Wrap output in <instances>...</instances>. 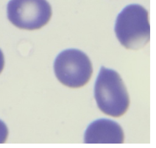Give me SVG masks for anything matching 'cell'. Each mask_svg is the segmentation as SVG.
Wrapping results in <instances>:
<instances>
[{
    "label": "cell",
    "instance_id": "cell-3",
    "mask_svg": "<svg viewBox=\"0 0 156 148\" xmlns=\"http://www.w3.org/2000/svg\"><path fill=\"white\" fill-rule=\"evenodd\" d=\"M54 71L62 84L70 88H80L90 81L93 67L86 54L79 49H69L57 56Z\"/></svg>",
    "mask_w": 156,
    "mask_h": 148
},
{
    "label": "cell",
    "instance_id": "cell-1",
    "mask_svg": "<svg viewBox=\"0 0 156 148\" xmlns=\"http://www.w3.org/2000/svg\"><path fill=\"white\" fill-rule=\"evenodd\" d=\"M94 97L99 108L113 117H122L130 106V97L118 72L102 67L94 86Z\"/></svg>",
    "mask_w": 156,
    "mask_h": 148
},
{
    "label": "cell",
    "instance_id": "cell-2",
    "mask_svg": "<svg viewBox=\"0 0 156 148\" xmlns=\"http://www.w3.org/2000/svg\"><path fill=\"white\" fill-rule=\"evenodd\" d=\"M115 33L119 42L128 49H141L150 41L148 11L139 5H130L117 16Z\"/></svg>",
    "mask_w": 156,
    "mask_h": 148
},
{
    "label": "cell",
    "instance_id": "cell-6",
    "mask_svg": "<svg viewBox=\"0 0 156 148\" xmlns=\"http://www.w3.org/2000/svg\"><path fill=\"white\" fill-rule=\"evenodd\" d=\"M8 136V129L4 122L0 119V144H4Z\"/></svg>",
    "mask_w": 156,
    "mask_h": 148
},
{
    "label": "cell",
    "instance_id": "cell-5",
    "mask_svg": "<svg viewBox=\"0 0 156 148\" xmlns=\"http://www.w3.org/2000/svg\"><path fill=\"white\" fill-rule=\"evenodd\" d=\"M125 135L118 123L98 119L89 125L85 133L86 144H123Z\"/></svg>",
    "mask_w": 156,
    "mask_h": 148
},
{
    "label": "cell",
    "instance_id": "cell-4",
    "mask_svg": "<svg viewBox=\"0 0 156 148\" xmlns=\"http://www.w3.org/2000/svg\"><path fill=\"white\" fill-rule=\"evenodd\" d=\"M8 18L14 26L34 30L47 24L52 17V8L47 0H10Z\"/></svg>",
    "mask_w": 156,
    "mask_h": 148
},
{
    "label": "cell",
    "instance_id": "cell-7",
    "mask_svg": "<svg viewBox=\"0 0 156 148\" xmlns=\"http://www.w3.org/2000/svg\"><path fill=\"white\" fill-rule=\"evenodd\" d=\"M4 66H5L4 55H3V52H2L1 49H0V73L2 72L3 69H4Z\"/></svg>",
    "mask_w": 156,
    "mask_h": 148
}]
</instances>
